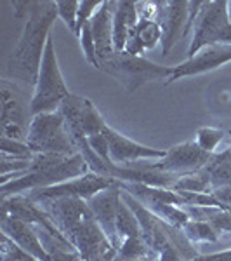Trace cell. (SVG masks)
<instances>
[{"label":"cell","instance_id":"6da1fadb","mask_svg":"<svg viewBox=\"0 0 231 261\" xmlns=\"http://www.w3.org/2000/svg\"><path fill=\"white\" fill-rule=\"evenodd\" d=\"M57 18V7L52 0H30L28 16L24 21L18 44L7 58L6 79L23 87H35L45 45L52 35V24Z\"/></svg>","mask_w":231,"mask_h":261},{"label":"cell","instance_id":"7a4b0ae2","mask_svg":"<svg viewBox=\"0 0 231 261\" xmlns=\"http://www.w3.org/2000/svg\"><path fill=\"white\" fill-rule=\"evenodd\" d=\"M89 171V164L82 157V153H35L30 167L24 172L0 178V192H2V199L12 195H24V193L78 178Z\"/></svg>","mask_w":231,"mask_h":261},{"label":"cell","instance_id":"3957f363","mask_svg":"<svg viewBox=\"0 0 231 261\" xmlns=\"http://www.w3.org/2000/svg\"><path fill=\"white\" fill-rule=\"evenodd\" d=\"M106 75L115 79L125 87L129 94L136 92L139 87L150 82L167 81L172 77L174 66H163L146 60L145 56H132L127 53H115L111 58L101 63V68Z\"/></svg>","mask_w":231,"mask_h":261},{"label":"cell","instance_id":"277c9868","mask_svg":"<svg viewBox=\"0 0 231 261\" xmlns=\"http://www.w3.org/2000/svg\"><path fill=\"white\" fill-rule=\"evenodd\" d=\"M71 92L61 73L60 63H57V56H56V47H54V40L52 35H50L47 45H45L39 79H37V84L32 92L33 115L57 112L65 98H68Z\"/></svg>","mask_w":231,"mask_h":261},{"label":"cell","instance_id":"5b68a950","mask_svg":"<svg viewBox=\"0 0 231 261\" xmlns=\"http://www.w3.org/2000/svg\"><path fill=\"white\" fill-rule=\"evenodd\" d=\"M0 94H2V113H0L2 138L26 143L33 120L32 96H28L26 87L6 77L0 81Z\"/></svg>","mask_w":231,"mask_h":261},{"label":"cell","instance_id":"8992f818","mask_svg":"<svg viewBox=\"0 0 231 261\" xmlns=\"http://www.w3.org/2000/svg\"><path fill=\"white\" fill-rule=\"evenodd\" d=\"M28 146L35 153H60V155H75L80 153L71 140L70 130L66 127V120L63 113L50 112L33 115L30 133H28Z\"/></svg>","mask_w":231,"mask_h":261},{"label":"cell","instance_id":"52a82bcc","mask_svg":"<svg viewBox=\"0 0 231 261\" xmlns=\"http://www.w3.org/2000/svg\"><path fill=\"white\" fill-rule=\"evenodd\" d=\"M231 44V21L228 2H205L191 30L188 60L207 45Z\"/></svg>","mask_w":231,"mask_h":261},{"label":"cell","instance_id":"ba28073f","mask_svg":"<svg viewBox=\"0 0 231 261\" xmlns=\"http://www.w3.org/2000/svg\"><path fill=\"white\" fill-rule=\"evenodd\" d=\"M115 183H119L115 178L101 176V174H96V172L89 171L87 174L78 176V178L68 179V181H65V183L54 185V187H49V188H42V190L24 193V195H28L35 202L49 200V199H63V197H75V199L89 200L91 197L98 195L99 192L113 187Z\"/></svg>","mask_w":231,"mask_h":261},{"label":"cell","instance_id":"9c48e42d","mask_svg":"<svg viewBox=\"0 0 231 261\" xmlns=\"http://www.w3.org/2000/svg\"><path fill=\"white\" fill-rule=\"evenodd\" d=\"M188 18L190 2L181 0H160L158 2L157 21L162 28V56L167 58L179 39L188 35Z\"/></svg>","mask_w":231,"mask_h":261},{"label":"cell","instance_id":"30bf717a","mask_svg":"<svg viewBox=\"0 0 231 261\" xmlns=\"http://www.w3.org/2000/svg\"><path fill=\"white\" fill-rule=\"evenodd\" d=\"M209 161H211V153L201 150L196 145V141L193 140L174 145L165 151V155L160 161L151 162V166L158 171L170 172V174L176 176H184L204 169Z\"/></svg>","mask_w":231,"mask_h":261},{"label":"cell","instance_id":"8fae6325","mask_svg":"<svg viewBox=\"0 0 231 261\" xmlns=\"http://www.w3.org/2000/svg\"><path fill=\"white\" fill-rule=\"evenodd\" d=\"M231 63V44H216L207 45L196 53L190 60L179 63L174 66L172 77L167 81V84H172L176 81H181L186 77H195V75L209 73L212 70H217L221 66Z\"/></svg>","mask_w":231,"mask_h":261},{"label":"cell","instance_id":"7c38bea8","mask_svg":"<svg viewBox=\"0 0 231 261\" xmlns=\"http://www.w3.org/2000/svg\"><path fill=\"white\" fill-rule=\"evenodd\" d=\"M103 134L106 136L108 143H110L111 161L117 166H129V164H136L142 161H160L167 151L141 145V143L134 141L125 136V134L119 133L117 129H113L111 125H106Z\"/></svg>","mask_w":231,"mask_h":261},{"label":"cell","instance_id":"4fadbf2b","mask_svg":"<svg viewBox=\"0 0 231 261\" xmlns=\"http://www.w3.org/2000/svg\"><path fill=\"white\" fill-rule=\"evenodd\" d=\"M120 200H122L120 181L87 200V205H89L96 223L101 226V230L104 231V235L110 239V242L117 249L120 247V239L119 233H117V213H119Z\"/></svg>","mask_w":231,"mask_h":261},{"label":"cell","instance_id":"5bb4252c","mask_svg":"<svg viewBox=\"0 0 231 261\" xmlns=\"http://www.w3.org/2000/svg\"><path fill=\"white\" fill-rule=\"evenodd\" d=\"M0 228H2L4 235H7L16 246H19L21 249L24 252H28V254H32L33 258H37L39 261H52L50 254L45 251L35 226L24 223L23 220L16 218L14 214L2 211Z\"/></svg>","mask_w":231,"mask_h":261},{"label":"cell","instance_id":"9a60e30c","mask_svg":"<svg viewBox=\"0 0 231 261\" xmlns=\"http://www.w3.org/2000/svg\"><path fill=\"white\" fill-rule=\"evenodd\" d=\"M2 211L14 214L16 218L23 220L24 223H28V225L35 226V228L47 230L54 237L68 241V239L61 233V230L54 225V221L50 220V216L40 205V202L32 200L28 195H12V197H7V199H2Z\"/></svg>","mask_w":231,"mask_h":261},{"label":"cell","instance_id":"2e32d148","mask_svg":"<svg viewBox=\"0 0 231 261\" xmlns=\"http://www.w3.org/2000/svg\"><path fill=\"white\" fill-rule=\"evenodd\" d=\"M115 4L117 2L104 0L103 6L99 7V11L91 19V30L96 42V53H98L99 65L115 54V45H113V14H115Z\"/></svg>","mask_w":231,"mask_h":261},{"label":"cell","instance_id":"e0dca14e","mask_svg":"<svg viewBox=\"0 0 231 261\" xmlns=\"http://www.w3.org/2000/svg\"><path fill=\"white\" fill-rule=\"evenodd\" d=\"M162 44V28L157 18H139L136 28L129 35L124 53L132 56H145L148 50H153Z\"/></svg>","mask_w":231,"mask_h":261},{"label":"cell","instance_id":"ac0fdd59","mask_svg":"<svg viewBox=\"0 0 231 261\" xmlns=\"http://www.w3.org/2000/svg\"><path fill=\"white\" fill-rule=\"evenodd\" d=\"M139 14H137V2L119 0L115 4V14H113V45L115 53H124L127 45L129 35L136 28Z\"/></svg>","mask_w":231,"mask_h":261},{"label":"cell","instance_id":"d6986e66","mask_svg":"<svg viewBox=\"0 0 231 261\" xmlns=\"http://www.w3.org/2000/svg\"><path fill=\"white\" fill-rule=\"evenodd\" d=\"M211 181L212 192L231 188V145L211 155V161L201 169Z\"/></svg>","mask_w":231,"mask_h":261},{"label":"cell","instance_id":"ffe728a7","mask_svg":"<svg viewBox=\"0 0 231 261\" xmlns=\"http://www.w3.org/2000/svg\"><path fill=\"white\" fill-rule=\"evenodd\" d=\"M115 261H157V252L151 249L142 235L131 237L120 244Z\"/></svg>","mask_w":231,"mask_h":261},{"label":"cell","instance_id":"44dd1931","mask_svg":"<svg viewBox=\"0 0 231 261\" xmlns=\"http://www.w3.org/2000/svg\"><path fill=\"white\" fill-rule=\"evenodd\" d=\"M117 233H119L120 244L125 239L131 237H141V226L137 221L136 214L124 200H120L119 204V213H117Z\"/></svg>","mask_w":231,"mask_h":261},{"label":"cell","instance_id":"7402d4cb","mask_svg":"<svg viewBox=\"0 0 231 261\" xmlns=\"http://www.w3.org/2000/svg\"><path fill=\"white\" fill-rule=\"evenodd\" d=\"M183 231L193 244L219 242V233L216 231V228H214L209 221H204V220H190L183 226Z\"/></svg>","mask_w":231,"mask_h":261},{"label":"cell","instance_id":"603a6c76","mask_svg":"<svg viewBox=\"0 0 231 261\" xmlns=\"http://www.w3.org/2000/svg\"><path fill=\"white\" fill-rule=\"evenodd\" d=\"M172 190L176 192H196V193H212V187L211 181L205 176L204 171H196L191 172V174H184L179 176L176 179Z\"/></svg>","mask_w":231,"mask_h":261},{"label":"cell","instance_id":"cb8c5ba5","mask_svg":"<svg viewBox=\"0 0 231 261\" xmlns=\"http://www.w3.org/2000/svg\"><path fill=\"white\" fill-rule=\"evenodd\" d=\"M82 130L87 138L94 136V134H103L104 127H106V120L103 119V115L99 113V110L96 108V105L91 99L85 98L83 103V110H82Z\"/></svg>","mask_w":231,"mask_h":261},{"label":"cell","instance_id":"d4e9b609","mask_svg":"<svg viewBox=\"0 0 231 261\" xmlns=\"http://www.w3.org/2000/svg\"><path fill=\"white\" fill-rule=\"evenodd\" d=\"M226 134H228V130L221 127H200L196 130L195 141L201 150L212 155L219 151V145L228 138Z\"/></svg>","mask_w":231,"mask_h":261},{"label":"cell","instance_id":"484cf974","mask_svg":"<svg viewBox=\"0 0 231 261\" xmlns=\"http://www.w3.org/2000/svg\"><path fill=\"white\" fill-rule=\"evenodd\" d=\"M0 155L2 159H12V161H32L33 159V151L28 143L9 140V138H2Z\"/></svg>","mask_w":231,"mask_h":261},{"label":"cell","instance_id":"4316f807","mask_svg":"<svg viewBox=\"0 0 231 261\" xmlns=\"http://www.w3.org/2000/svg\"><path fill=\"white\" fill-rule=\"evenodd\" d=\"M78 2L80 0H56L57 18L65 21L75 37H78Z\"/></svg>","mask_w":231,"mask_h":261},{"label":"cell","instance_id":"83f0119b","mask_svg":"<svg viewBox=\"0 0 231 261\" xmlns=\"http://www.w3.org/2000/svg\"><path fill=\"white\" fill-rule=\"evenodd\" d=\"M77 39L80 40V47H82V53H83V56H85L87 63L99 70L101 65H99V60H98V53H96V42H94V37H92L91 21L80 28V33H78Z\"/></svg>","mask_w":231,"mask_h":261},{"label":"cell","instance_id":"f1b7e54d","mask_svg":"<svg viewBox=\"0 0 231 261\" xmlns=\"http://www.w3.org/2000/svg\"><path fill=\"white\" fill-rule=\"evenodd\" d=\"M0 261H39V259L33 258L28 252H24L7 235L2 233V259Z\"/></svg>","mask_w":231,"mask_h":261},{"label":"cell","instance_id":"f546056e","mask_svg":"<svg viewBox=\"0 0 231 261\" xmlns=\"http://www.w3.org/2000/svg\"><path fill=\"white\" fill-rule=\"evenodd\" d=\"M87 143H89L91 150L94 151L96 155L108 166H113L111 155H110V143H108L106 136L104 134H94V136L87 138Z\"/></svg>","mask_w":231,"mask_h":261},{"label":"cell","instance_id":"4dcf8cb0","mask_svg":"<svg viewBox=\"0 0 231 261\" xmlns=\"http://www.w3.org/2000/svg\"><path fill=\"white\" fill-rule=\"evenodd\" d=\"M103 2L104 0H80L78 2V33H80V28L83 24L94 18V14L99 11Z\"/></svg>","mask_w":231,"mask_h":261},{"label":"cell","instance_id":"1f68e13d","mask_svg":"<svg viewBox=\"0 0 231 261\" xmlns=\"http://www.w3.org/2000/svg\"><path fill=\"white\" fill-rule=\"evenodd\" d=\"M195 261H231V249H222L212 254H200Z\"/></svg>","mask_w":231,"mask_h":261},{"label":"cell","instance_id":"d6a6232c","mask_svg":"<svg viewBox=\"0 0 231 261\" xmlns=\"http://www.w3.org/2000/svg\"><path fill=\"white\" fill-rule=\"evenodd\" d=\"M212 195L216 197L217 200L224 204L226 209L231 211V188H221V190H214Z\"/></svg>","mask_w":231,"mask_h":261},{"label":"cell","instance_id":"836d02e7","mask_svg":"<svg viewBox=\"0 0 231 261\" xmlns=\"http://www.w3.org/2000/svg\"><path fill=\"white\" fill-rule=\"evenodd\" d=\"M228 16H229V21H231V0H228Z\"/></svg>","mask_w":231,"mask_h":261},{"label":"cell","instance_id":"e575fe53","mask_svg":"<svg viewBox=\"0 0 231 261\" xmlns=\"http://www.w3.org/2000/svg\"><path fill=\"white\" fill-rule=\"evenodd\" d=\"M78 261H83V259H82V258H80V259H78Z\"/></svg>","mask_w":231,"mask_h":261}]
</instances>
